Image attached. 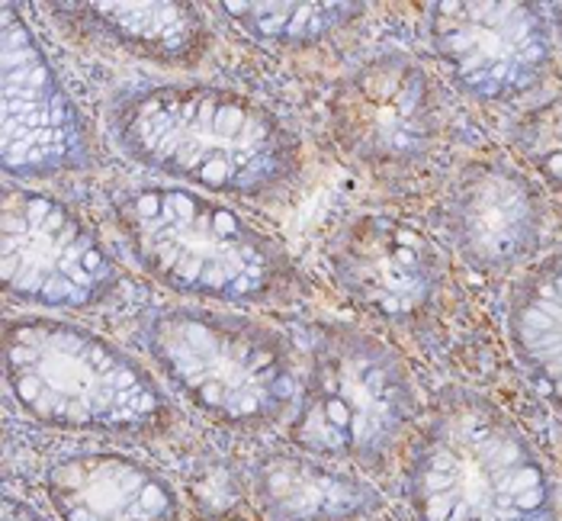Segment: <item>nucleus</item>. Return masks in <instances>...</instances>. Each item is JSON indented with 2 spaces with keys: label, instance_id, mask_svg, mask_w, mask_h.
<instances>
[{
  "label": "nucleus",
  "instance_id": "1",
  "mask_svg": "<svg viewBox=\"0 0 562 521\" xmlns=\"http://www.w3.org/2000/svg\"><path fill=\"white\" fill-rule=\"evenodd\" d=\"M110 130L132 162L216 193L263 197L300 171L296 135L228 87H135L113 100Z\"/></svg>",
  "mask_w": 562,
  "mask_h": 521
},
{
  "label": "nucleus",
  "instance_id": "2",
  "mask_svg": "<svg viewBox=\"0 0 562 521\" xmlns=\"http://www.w3.org/2000/svg\"><path fill=\"white\" fill-rule=\"evenodd\" d=\"M3 370L16 409L48 429L155 437L173 422L168 392L130 351L65 319H7Z\"/></svg>",
  "mask_w": 562,
  "mask_h": 521
},
{
  "label": "nucleus",
  "instance_id": "3",
  "mask_svg": "<svg viewBox=\"0 0 562 521\" xmlns=\"http://www.w3.org/2000/svg\"><path fill=\"white\" fill-rule=\"evenodd\" d=\"M418 521H560L557 492L530 441L488 399L450 392L405 464Z\"/></svg>",
  "mask_w": 562,
  "mask_h": 521
},
{
  "label": "nucleus",
  "instance_id": "4",
  "mask_svg": "<svg viewBox=\"0 0 562 521\" xmlns=\"http://www.w3.org/2000/svg\"><path fill=\"white\" fill-rule=\"evenodd\" d=\"M113 213L135 264L177 293L267 303L293 284V264L273 235L196 190L132 187Z\"/></svg>",
  "mask_w": 562,
  "mask_h": 521
},
{
  "label": "nucleus",
  "instance_id": "5",
  "mask_svg": "<svg viewBox=\"0 0 562 521\" xmlns=\"http://www.w3.org/2000/svg\"><path fill=\"white\" fill-rule=\"evenodd\" d=\"M145 342L173 390L218 425H270L296 399L293 347L255 319L171 306L148 322Z\"/></svg>",
  "mask_w": 562,
  "mask_h": 521
},
{
  "label": "nucleus",
  "instance_id": "6",
  "mask_svg": "<svg viewBox=\"0 0 562 521\" xmlns=\"http://www.w3.org/2000/svg\"><path fill=\"white\" fill-rule=\"evenodd\" d=\"M415 412V387L398 354L360 329L328 325L312 345L290 434L312 457L380 467L412 429Z\"/></svg>",
  "mask_w": 562,
  "mask_h": 521
},
{
  "label": "nucleus",
  "instance_id": "7",
  "mask_svg": "<svg viewBox=\"0 0 562 521\" xmlns=\"http://www.w3.org/2000/svg\"><path fill=\"white\" fill-rule=\"evenodd\" d=\"M0 274L10 300L90 309L120 287V267L97 232L43 190L3 187Z\"/></svg>",
  "mask_w": 562,
  "mask_h": 521
},
{
  "label": "nucleus",
  "instance_id": "8",
  "mask_svg": "<svg viewBox=\"0 0 562 521\" xmlns=\"http://www.w3.org/2000/svg\"><path fill=\"white\" fill-rule=\"evenodd\" d=\"M328 126L347 158L373 171L418 165L437 138V97L425 68L383 52L353 68L328 103Z\"/></svg>",
  "mask_w": 562,
  "mask_h": 521
},
{
  "label": "nucleus",
  "instance_id": "9",
  "mask_svg": "<svg viewBox=\"0 0 562 521\" xmlns=\"http://www.w3.org/2000/svg\"><path fill=\"white\" fill-rule=\"evenodd\" d=\"M90 165L85 120L48 65L43 45L3 7V171L10 177H55Z\"/></svg>",
  "mask_w": 562,
  "mask_h": 521
},
{
  "label": "nucleus",
  "instance_id": "10",
  "mask_svg": "<svg viewBox=\"0 0 562 521\" xmlns=\"http://www.w3.org/2000/svg\"><path fill=\"white\" fill-rule=\"evenodd\" d=\"M428 23L443 68L479 100H515L550 71L553 40L533 3H434Z\"/></svg>",
  "mask_w": 562,
  "mask_h": 521
},
{
  "label": "nucleus",
  "instance_id": "11",
  "mask_svg": "<svg viewBox=\"0 0 562 521\" xmlns=\"http://www.w3.org/2000/svg\"><path fill=\"white\" fill-rule=\"evenodd\" d=\"M331 270L357 303L390 322L425 312L440 284L431 239L405 219L380 213L350 219L338 232Z\"/></svg>",
  "mask_w": 562,
  "mask_h": 521
},
{
  "label": "nucleus",
  "instance_id": "12",
  "mask_svg": "<svg viewBox=\"0 0 562 521\" xmlns=\"http://www.w3.org/2000/svg\"><path fill=\"white\" fill-rule=\"evenodd\" d=\"M447 232L470 267L505 270L533 255L543 232V207L524 174L476 162L450 190Z\"/></svg>",
  "mask_w": 562,
  "mask_h": 521
},
{
  "label": "nucleus",
  "instance_id": "13",
  "mask_svg": "<svg viewBox=\"0 0 562 521\" xmlns=\"http://www.w3.org/2000/svg\"><path fill=\"white\" fill-rule=\"evenodd\" d=\"M45 492L61 521H180L171 483L116 451H85L55 461L45 470Z\"/></svg>",
  "mask_w": 562,
  "mask_h": 521
},
{
  "label": "nucleus",
  "instance_id": "14",
  "mask_svg": "<svg viewBox=\"0 0 562 521\" xmlns=\"http://www.w3.org/2000/svg\"><path fill=\"white\" fill-rule=\"evenodd\" d=\"M251 489L270 521H357L383 506L367 479L296 451L263 454L251 467Z\"/></svg>",
  "mask_w": 562,
  "mask_h": 521
},
{
  "label": "nucleus",
  "instance_id": "15",
  "mask_svg": "<svg viewBox=\"0 0 562 521\" xmlns=\"http://www.w3.org/2000/svg\"><path fill=\"white\" fill-rule=\"evenodd\" d=\"M52 10L165 65H193L210 43L206 20L193 3H55Z\"/></svg>",
  "mask_w": 562,
  "mask_h": 521
},
{
  "label": "nucleus",
  "instance_id": "16",
  "mask_svg": "<svg viewBox=\"0 0 562 521\" xmlns=\"http://www.w3.org/2000/svg\"><path fill=\"white\" fill-rule=\"evenodd\" d=\"M508 339L530 384L562 412V252L518 277L508 300Z\"/></svg>",
  "mask_w": 562,
  "mask_h": 521
},
{
  "label": "nucleus",
  "instance_id": "17",
  "mask_svg": "<svg viewBox=\"0 0 562 521\" xmlns=\"http://www.w3.org/2000/svg\"><path fill=\"white\" fill-rule=\"evenodd\" d=\"M225 20H232L245 36L270 45H308L338 33L360 3H218Z\"/></svg>",
  "mask_w": 562,
  "mask_h": 521
},
{
  "label": "nucleus",
  "instance_id": "18",
  "mask_svg": "<svg viewBox=\"0 0 562 521\" xmlns=\"http://www.w3.org/2000/svg\"><path fill=\"white\" fill-rule=\"evenodd\" d=\"M512 142L524 162L562 193V97L527 110L512 126Z\"/></svg>",
  "mask_w": 562,
  "mask_h": 521
},
{
  "label": "nucleus",
  "instance_id": "19",
  "mask_svg": "<svg viewBox=\"0 0 562 521\" xmlns=\"http://www.w3.org/2000/svg\"><path fill=\"white\" fill-rule=\"evenodd\" d=\"M3 521H45L36 509H30L26 502H20V499H3Z\"/></svg>",
  "mask_w": 562,
  "mask_h": 521
},
{
  "label": "nucleus",
  "instance_id": "20",
  "mask_svg": "<svg viewBox=\"0 0 562 521\" xmlns=\"http://www.w3.org/2000/svg\"><path fill=\"white\" fill-rule=\"evenodd\" d=\"M553 10H557V23H560V33H562V3L560 7H553Z\"/></svg>",
  "mask_w": 562,
  "mask_h": 521
}]
</instances>
